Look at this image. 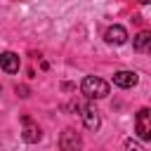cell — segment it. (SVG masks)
<instances>
[{
    "label": "cell",
    "mask_w": 151,
    "mask_h": 151,
    "mask_svg": "<svg viewBox=\"0 0 151 151\" xmlns=\"http://www.w3.org/2000/svg\"><path fill=\"white\" fill-rule=\"evenodd\" d=\"M134 130H137V137L142 142L151 139V111L146 106L137 111V116H134Z\"/></svg>",
    "instance_id": "cell-2"
},
{
    "label": "cell",
    "mask_w": 151,
    "mask_h": 151,
    "mask_svg": "<svg viewBox=\"0 0 151 151\" xmlns=\"http://www.w3.org/2000/svg\"><path fill=\"white\" fill-rule=\"evenodd\" d=\"M80 146H83L80 132H76L73 127H66L59 137V149L61 151H80Z\"/></svg>",
    "instance_id": "cell-4"
},
{
    "label": "cell",
    "mask_w": 151,
    "mask_h": 151,
    "mask_svg": "<svg viewBox=\"0 0 151 151\" xmlns=\"http://www.w3.org/2000/svg\"><path fill=\"white\" fill-rule=\"evenodd\" d=\"M139 2H142V5H149V2H151V0H139Z\"/></svg>",
    "instance_id": "cell-12"
},
{
    "label": "cell",
    "mask_w": 151,
    "mask_h": 151,
    "mask_svg": "<svg viewBox=\"0 0 151 151\" xmlns=\"http://www.w3.org/2000/svg\"><path fill=\"white\" fill-rule=\"evenodd\" d=\"M125 151H144L137 142H132V139H125Z\"/></svg>",
    "instance_id": "cell-10"
},
{
    "label": "cell",
    "mask_w": 151,
    "mask_h": 151,
    "mask_svg": "<svg viewBox=\"0 0 151 151\" xmlns=\"http://www.w3.org/2000/svg\"><path fill=\"white\" fill-rule=\"evenodd\" d=\"M137 83H139V76H137L134 71H116V73H113V85H118V87H123V90L134 87Z\"/></svg>",
    "instance_id": "cell-7"
},
{
    "label": "cell",
    "mask_w": 151,
    "mask_h": 151,
    "mask_svg": "<svg viewBox=\"0 0 151 151\" xmlns=\"http://www.w3.org/2000/svg\"><path fill=\"white\" fill-rule=\"evenodd\" d=\"M80 118H83V125L90 130V132H97L99 125H101V118H99V111L94 104H85L80 106Z\"/></svg>",
    "instance_id": "cell-3"
},
{
    "label": "cell",
    "mask_w": 151,
    "mask_h": 151,
    "mask_svg": "<svg viewBox=\"0 0 151 151\" xmlns=\"http://www.w3.org/2000/svg\"><path fill=\"white\" fill-rule=\"evenodd\" d=\"M19 66H21V61H19V54H14V52H2L0 54V68L5 71V73H19Z\"/></svg>",
    "instance_id": "cell-8"
},
{
    "label": "cell",
    "mask_w": 151,
    "mask_h": 151,
    "mask_svg": "<svg viewBox=\"0 0 151 151\" xmlns=\"http://www.w3.org/2000/svg\"><path fill=\"white\" fill-rule=\"evenodd\" d=\"M14 92H17V97H21V99H26L31 92H28V87H24V85H17L14 87Z\"/></svg>",
    "instance_id": "cell-11"
},
{
    "label": "cell",
    "mask_w": 151,
    "mask_h": 151,
    "mask_svg": "<svg viewBox=\"0 0 151 151\" xmlns=\"http://www.w3.org/2000/svg\"><path fill=\"white\" fill-rule=\"evenodd\" d=\"M104 40H106L109 45H125V42H127V31H125L120 24H113V26L106 28Z\"/></svg>",
    "instance_id": "cell-6"
},
{
    "label": "cell",
    "mask_w": 151,
    "mask_h": 151,
    "mask_svg": "<svg viewBox=\"0 0 151 151\" xmlns=\"http://www.w3.org/2000/svg\"><path fill=\"white\" fill-rule=\"evenodd\" d=\"M0 92H2V85H0Z\"/></svg>",
    "instance_id": "cell-13"
},
{
    "label": "cell",
    "mask_w": 151,
    "mask_h": 151,
    "mask_svg": "<svg viewBox=\"0 0 151 151\" xmlns=\"http://www.w3.org/2000/svg\"><path fill=\"white\" fill-rule=\"evenodd\" d=\"M21 123H24V130H21V139L26 142V144H38L40 139H42V132H40V127L28 118V116H21Z\"/></svg>",
    "instance_id": "cell-5"
},
{
    "label": "cell",
    "mask_w": 151,
    "mask_h": 151,
    "mask_svg": "<svg viewBox=\"0 0 151 151\" xmlns=\"http://www.w3.org/2000/svg\"><path fill=\"white\" fill-rule=\"evenodd\" d=\"M149 45H151V33H149V31H139V33L134 35V40H132V47H134L137 52H146Z\"/></svg>",
    "instance_id": "cell-9"
},
{
    "label": "cell",
    "mask_w": 151,
    "mask_h": 151,
    "mask_svg": "<svg viewBox=\"0 0 151 151\" xmlns=\"http://www.w3.org/2000/svg\"><path fill=\"white\" fill-rule=\"evenodd\" d=\"M80 92H83L85 99H104L109 94V83L97 78V76H87L80 83Z\"/></svg>",
    "instance_id": "cell-1"
}]
</instances>
